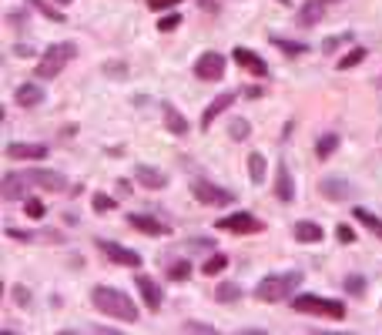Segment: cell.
<instances>
[{
	"label": "cell",
	"mask_w": 382,
	"mask_h": 335,
	"mask_svg": "<svg viewBox=\"0 0 382 335\" xmlns=\"http://www.w3.org/2000/svg\"><path fill=\"white\" fill-rule=\"evenodd\" d=\"M91 302L101 315H111L118 322H138V305H134L131 295H124L121 289H111V285H98L91 292Z\"/></svg>",
	"instance_id": "obj_1"
},
{
	"label": "cell",
	"mask_w": 382,
	"mask_h": 335,
	"mask_svg": "<svg viewBox=\"0 0 382 335\" xmlns=\"http://www.w3.org/2000/svg\"><path fill=\"white\" fill-rule=\"evenodd\" d=\"M302 272H285V275H268V279L258 282L255 289V299L258 302H285L288 295H295V289L302 285Z\"/></svg>",
	"instance_id": "obj_2"
},
{
	"label": "cell",
	"mask_w": 382,
	"mask_h": 335,
	"mask_svg": "<svg viewBox=\"0 0 382 335\" xmlns=\"http://www.w3.org/2000/svg\"><path fill=\"white\" fill-rule=\"evenodd\" d=\"M77 57V47L71 44V41H61V44H51L44 51V57L37 61V78L41 81H51V78H57L61 71H64L71 61Z\"/></svg>",
	"instance_id": "obj_3"
},
{
	"label": "cell",
	"mask_w": 382,
	"mask_h": 335,
	"mask_svg": "<svg viewBox=\"0 0 382 335\" xmlns=\"http://www.w3.org/2000/svg\"><path fill=\"white\" fill-rule=\"evenodd\" d=\"M292 309L306 315H322V319H332V322L346 319V305L336 299H322V295H295Z\"/></svg>",
	"instance_id": "obj_4"
},
{
	"label": "cell",
	"mask_w": 382,
	"mask_h": 335,
	"mask_svg": "<svg viewBox=\"0 0 382 335\" xmlns=\"http://www.w3.org/2000/svg\"><path fill=\"white\" fill-rule=\"evenodd\" d=\"M225 57L218 51H205V54L195 61V78L198 81H221L225 78Z\"/></svg>",
	"instance_id": "obj_5"
},
{
	"label": "cell",
	"mask_w": 382,
	"mask_h": 335,
	"mask_svg": "<svg viewBox=\"0 0 382 335\" xmlns=\"http://www.w3.org/2000/svg\"><path fill=\"white\" fill-rule=\"evenodd\" d=\"M215 228H221V232H235V234H255V232H262L265 225H262V218H255L251 212H238V215L221 218Z\"/></svg>",
	"instance_id": "obj_6"
},
{
	"label": "cell",
	"mask_w": 382,
	"mask_h": 335,
	"mask_svg": "<svg viewBox=\"0 0 382 335\" xmlns=\"http://www.w3.org/2000/svg\"><path fill=\"white\" fill-rule=\"evenodd\" d=\"M27 178H31V185H37V188H44V191H54V195L71 188L64 175L51 171V168H27Z\"/></svg>",
	"instance_id": "obj_7"
},
{
	"label": "cell",
	"mask_w": 382,
	"mask_h": 335,
	"mask_svg": "<svg viewBox=\"0 0 382 335\" xmlns=\"http://www.w3.org/2000/svg\"><path fill=\"white\" fill-rule=\"evenodd\" d=\"M98 252H101V255H108L111 262H118V265H128V268H141V262H144L138 252H131V248L118 245V242H104V238H98Z\"/></svg>",
	"instance_id": "obj_8"
},
{
	"label": "cell",
	"mask_w": 382,
	"mask_h": 335,
	"mask_svg": "<svg viewBox=\"0 0 382 335\" xmlns=\"http://www.w3.org/2000/svg\"><path fill=\"white\" fill-rule=\"evenodd\" d=\"M27 185H31L27 171H7L4 181H0V195H4V201H24L27 198Z\"/></svg>",
	"instance_id": "obj_9"
},
{
	"label": "cell",
	"mask_w": 382,
	"mask_h": 335,
	"mask_svg": "<svg viewBox=\"0 0 382 335\" xmlns=\"http://www.w3.org/2000/svg\"><path fill=\"white\" fill-rule=\"evenodd\" d=\"M191 195H195L201 205H231V201H235L231 191L218 188V185H208V181H195V185H191Z\"/></svg>",
	"instance_id": "obj_10"
},
{
	"label": "cell",
	"mask_w": 382,
	"mask_h": 335,
	"mask_svg": "<svg viewBox=\"0 0 382 335\" xmlns=\"http://www.w3.org/2000/svg\"><path fill=\"white\" fill-rule=\"evenodd\" d=\"M318 191H322V198H328V201H352L356 198V185L346 178H322Z\"/></svg>",
	"instance_id": "obj_11"
},
{
	"label": "cell",
	"mask_w": 382,
	"mask_h": 335,
	"mask_svg": "<svg viewBox=\"0 0 382 335\" xmlns=\"http://www.w3.org/2000/svg\"><path fill=\"white\" fill-rule=\"evenodd\" d=\"M231 54H235V64H238L241 71H248L251 78H268V64H265L255 51H248V47H235Z\"/></svg>",
	"instance_id": "obj_12"
},
{
	"label": "cell",
	"mask_w": 382,
	"mask_h": 335,
	"mask_svg": "<svg viewBox=\"0 0 382 335\" xmlns=\"http://www.w3.org/2000/svg\"><path fill=\"white\" fill-rule=\"evenodd\" d=\"M134 181H138L141 188H148V191L168 188V175L158 171V168H151V165H134Z\"/></svg>",
	"instance_id": "obj_13"
},
{
	"label": "cell",
	"mask_w": 382,
	"mask_h": 335,
	"mask_svg": "<svg viewBox=\"0 0 382 335\" xmlns=\"http://www.w3.org/2000/svg\"><path fill=\"white\" fill-rule=\"evenodd\" d=\"M134 285L141 292V302L148 312H158L161 309V289H158V282L148 279V275H134Z\"/></svg>",
	"instance_id": "obj_14"
},
{
	"label": "cell",
	"mask_w": 382,
	"mask_h": 335,
	"mask_svg": "<svg viewBox=\"0 0 382 335\" xmlns=\"http://www.w3.org/2000/svg\"><path fill=\"white\" fill-rule=\"evenodd\" d=\"M235 98H238L235 91H225V94H218V98H215V100H211V104L205 108V114H201V128L208 131V128L215 124V118H218V114H225L231 104H235Z\"/></svg>",
	"instance_id": "obj_15"
},
{
	"label": "cell",
	"mask_w": 382,
	"mask_h": 335,
	"mask_svg": "<svg viewBox=\"0 0 382 335\" xmlns=\"http://www.w3.org/2000/svg\"><path fill=\"white\" fill-rule=\"evenodd\" d=\"M322 17H326V0H306V4L298 7V14H295L298 27H316Z\"/></svg>",
	"instance_id": "obj_16"
},
{
	"label": "cell",
	"mask_w": 382,
	"mask_h": 335,
	"mask_svg": "<svg viewBox=\"0 0 382 335\" xmlns=\"http://www.w3.org/2000/svg\"><path fill=\"white\" fill-rule=\"evenodd\" d=\"M275 198L278 201L295 198V181H292V175H288V165H285V161L275 165Z\"/></svg>",
	"instance_id": "obj_17"
},
{
	"label": "cell",
	"mask_w": 382,
	"mask_h": 335,
	"mask_svg": "<svg viewBox=\"0 0 382 335\" xmlns=\"http://www.w3.org/2000/svg\"><path fill=\"white\" fill-rule=\"evenodd\" d=\"M161 118H164L168 134H175V138H185V134H188V118L178 111L175 104H161Z\"/></svg>",
	"instance_id": "obj_18"
},
{
	"label": "cell",
	"mask_w": 382,
	"mask_h": 335,
	"mask_svg": "<svg viewBox=\"0 0 382 335\" xmlns=\"http://www.w3.org/2000/svg\"><path fill=\"white\" fill-rule=\"evenodd\" d=\"M128 225L138 228V232H144V234H171V225L158 222L151 215H128Z\"/></svg>",
	"instance_id": "obj_19"
},
{
	"label": "cell",
	"mask_w": 382,
	"mask_h": 335,
	"mask_svg": "<svg viewBox=\"0 0 382 335\" xmlns=\"http://www.w3.org/2000/svg\"><path fill=\"white\" fill-rule=\"evenodd\" d=\"M14 100H17V108H37V104H44V88L41 84H21L14 91Z\"/></svg>",
	"instance_id": "obj_20"
},
{
	"label": "cell",
	"mask_w": 382,
	"mask_h": 335,
	"mask_svg": "<svg viewBox=\"0 0 382 335\" xmlns=\"http://www.w3.org/2000/svg\"><path fill=\"white\" fill-rule=\"evenodd\" d=\"M11 161H41L47 158V145H7Z\"/></svg>",
	"instance_id": "obj_21"
},
{
	"label": "cell",
	"mask_w": 382,
	"mask_h": 335,
	"mask_svg": "<svg viewBox=\"0 0 382 335\" xmlns=\"http://www.w3.org/2000/svg\"><path fill=\"white\" fill-rule=\"evenodd\" d=\"M292 234H295V242H302V245H316V242L326 238L322 225H316V222H295Z\"/></svg>",
	"instance_id": "obj_22"
},
{
	"label": "cell",
	"mask_w": 382,
	"mask_h": 335,
	"mask_svg": "<svg viewBox=\"0 0 382 335\" xmlns=\"http://www.w3.org/2000/svg\"><path fill=\"white\" fill-rule=\"evenodd\" d=\"M238 299H241V285H235V282H225V285L215 289V302H221V305H231Z\"/></svg>",
	"instance_id": "obj_23"
},
{
	"label": "cell",
	"mask_w": 382,
	"mask_h": 335,
	"mask_svg": "<svg viewBox=\"0 0 382 335\" xmlns=\"http://www.w3.org/2000/svg\"><path fill=\"white\" fill-rule=\"evenodd\" d=\"M248 178L255 181V185H262L265 181V155H258V151H251L248 155Z\"/></svg>",
	"instance_id": "obj_24"
},
{
	"label": "cell",
	"mask_w": 382,
	"mask_h": 335,
	"mask_svg": "<svg viewBox=\"0 0 382 335\" xmlns=\"http://www.w3.org/2000/svg\"><path fill=\"white\" fill-rule=\"evenodd\" d=\"M336 148H338V134H322V138H318V145H316L318 161L332 158V155H336Z\"/></svg>",
	"instance_id": "obj_25"
},
{
	"label": "cell",
	"mask_w": 382,
	"mask_h": 335,
	"mask_svg": "<svg viewBox=\"0 0 382 335\" xmlns=\"http://www.w3.org/2000/svg\"><path fill=\"white\" fill-rule=\"evenodd\" d=\"M352 215H356V222H359V225H366L372 234H379V238H382V222L372 212H366V208H352Z\"/></svg>",
	"instance_id": "obj_26"
},
{
	"label": "cell",
	"mask_w": 382,
	"mask_h": 335,
	"mask_svg": "<svg viewBox=\"0 0 382 335\" xmlns=\"http://www.w3.org/2000/svg\"><path fill=\"white\" fill-rule=\"evenodd\" d=\"M27 7H34V11H41L47 17V21H57V24H64V11H57V7H51V4H44V0H27Z\"/></svg>",
	"instance_id": "obj_27"
},
{
	"label": "cell",
	"mask_w": 382,
	"mask_h": 335,
	"mask_svg": "<svg viewBox=\"0 0 382 335\" xmlns=\"http://www.w3.org/2000/svg\"><path fill=\"white\" fill-rule=\"evenodd\" d=\"M366 54H369V51H366V47H352L349 54L346 57H338V71H349V67H356V64H362V61H366Z\"/></svg>",
	"instance_id": "obj_28"
},
{
	"label": "cell",
	"mask_w": 382,
	"mask_h": 335,
	"mask_svg": "<svg viewBox=\"0 0 382 335\" xmlns=\"http://www.w3.org/2000/svg\"><path fill=\"white\" fill-rule=\"evenodd\" d=\"M278 51H285V54H292V57H298V54H306L308 51V44H298V41H285V37H268Z\"/></svg>",
	"instance_id": "obj_29"
},
{
	"label": "cell",
	"mask_w": 382,
	"mask_h": 335,
	"mask_svg": "<svg viewBox=\"0 0 382 335\" xmlns=\"http://www.w3.org/2000/svg\"><path fill=\"white\" fill-rule=\"evenodd\" d=\"M228 134H231V141H245L251 134V124L245 121V118H231L228 121Z\"/></svg>",
	"instance_id": "obj_30"
},
{
	"label": "cell",
	"mask_w": 382,
	"mask_h": 335,
	"mask_svg": "<svg viewBox=\"0 0 382 335\" xmlns=\"http://www.w3.org/2000/svg\"><path fill=\"white\" fill-rule=\"evenodd\" d=\"M225 265H228V258H225V255H211L205 265H201V272H205L208 279H215V275H221V272H225Z\"/></svg>",
	"instance_id": "obj_31"
},
{
	"label": "cell",
	"mask_w": 382,
	"mask_h": 335,
	"mask_svg": "<svg viewBox=\"0 0 382 335\" xmlns=\"http://www.w3.org/2000/svg\"><path fill=\"white\" fill-rule=\"evenodd\" d=\"M188 275H191V265H188V262H175V265L168 268V279L171 282H185Z\"/></svg>",
	"instance_id": "obj_32"
},
{
	"label": "cell",
	"mask_w": 382,
	"mask_h": 335,
	"mask_svg": "<svg viewBox=\"0 0 382 335\" xmlns=\"http://www.w3.org/2000/svg\"><path fill=\"white\" fill-rule=\"evenodd\" d=\"M181 332H195V335H218L215 325H205V322H185L181 325Z\"/></svg>",
	"instance_id": "obj_33"
},
{
	"label": "cell",
	"mask_w": 382,
	"mask_h": 335,
	"mask_svg": "<svg viewBox=\"0 0 382 335\" xmlns=\"http://www.w3.org/2000/svg\"><path fill=\"white\" fill-rule=\"evenodd\" d=\"M24 212H27V218H44V201L24 198Z\"/></svg>",
	"instance_id": "obj_34"
},
{
	"label": "cell",
	"mask_w": 382,
	"mask_h": 335,
	"mask_svg": "<svg viewBox=\"0 0 382 335\" xmlns=\"http://www.w3.org/2000/svg\"><path fill=\"white\" fill-rule=\"evenodd\" d=\"M342 285H346V292H349V295H362V292H366V279H362V275H349Z\"/></svg>",
	"instance_id": "obj_35"
},
{
	"label": "cell",
	"mask_w": 382,
	"mask_h": 335,
	"mask_svg": "<svg viewBox=\"0 0 382 335\" xmlns=\"http://www.w3.org/2000/svg\"><path fill=\"white\" fill-rule=\"evenodd\" d=\"M91 205H94V212H111V208H114V198H111V195H94V198H91Z\"/></svg>",
	"instance_id": "obj_36"
},
{
	"label": "cell",
	"mask_w": 382,
	"mask_h": 335,
	"mask_svg": "<svg viewBox=\"0 0 382 335\" xmlns=\"http://www.w3.org/2000/svg\"><path fill=\"white\" fill-rule=\"evenodd\" d=\"M178 24H181V17H178V14H168V17H161V21H158V31H175Z\"/></svg>",
	"instance_id": "obj_37"
},
{
	"label": "cell",
	"mask_w": 382,
	"mask_h": 335,
	"mask_svg": "<svg viewBox=\"0 0 382 335\" xmlns=\"http://www.w3.org/2000/svg\"><path fill=\"white\" fill-rule=\"evenodd\" d=\"M336 234H338V242H342V245H352V242H356V232H352L349 225H338Z\"/></svg>",
	"instance_id": "obj_38"
},
{
	"label": "cell",
	"mask_w": 382,
	"mask_h": 335,
	"mask_svg": "<svg viewBox=\"0 0 382 335\" xmlns=\"http://www.w3.org/2000/svg\"><path fill=\"white\" fill-rule=\"evenodd\" d=\"M14 302H17V305H31V292L24 289V285H14Z\"/></svg>",
	"instance_id": "obj_39"
},
{
	"label": "cell",
	"mask_w": 382,
	"mask_h": 335,
	"mask_svg": "<svg viewBox=\"0 0 382 335\" xmlns=\"http://www.w3.org/2000/svg\"><path fill=\"white\" fill-rule=\"evenodd\" d=\"M7 238H17V242H34L37 234H34V232H21V228H7Z\"/></svg>",
	"instance_id": "obj_40"
},
{
	"label": "cell",
	"mask_w": 382,
	"mask_h": 335,
	"mask_svg": "<svg viewBox=\"0 0 382 335\" xmlns=\"http://www.w3.org/2000/svg\"><path fill=\"white\" fill-rule=\"evenodd\" d=\"M346 41H349V34H338V37H328L326 44H322V51L328 54V51H336V47H338V44H346Z\"/></svg>",
	"instance_id": "obj_41"
},
{
	"label": "cell",
	"mask_w": 382,
	"mask_h": 335,
	"mask_svg": "<svg viewBox=\"0 0 382 335\" xmlns=\"http://www.w3.org/2000/svg\"><path fill=\"white\" fill-rule=\"evenodd\" d=\"M175 4H181V0H148L151 11H168V7H175Z\"/></svg>",
	"instance_id": "obj_42"
},
{
	"label": "cell",
	"mask_w": 382,
	"mask_h": 335,
	"mask_svg": "<svg viewBox=\"0 0 382 335\" xmlns=\"http://www.w3.org/2000/svg\"><path fill=\"white\" fill-rule=\"evenodd\" d=\"M124 71H128L124 64H104V74H111V78H124Z\"/></svg>",
	"instance_id": "obj_43"
},
{
	"label": "cell",
	"mask_w": 382,
	"mask_h": 335,
	"mask_svg": "<svg viewBox=\"0 0 382 335\" xmlns=\"http://www.w3.org/2000/svg\"><path fill=\"white\" fill-rule=\"evenodd\" d=\"M191 248H211V242L208 238H191Z\"/></svg>",
	"instance_id": "obj_44"
},
{
	"label": "cell",
	"mask_w": 382,
	"mask_h": 335,
	"mask_svg": "<svg viewBox=\"0 0 382 335\" xmlns=\"http://www.w3.org/2000/svg\"><path fill=\"white\" fill-rule=\"evenodd\" d=\"M376 88H382V74H379V78H376Z\"/></svg>",
	"instance_id": "obj_45"
},
{
	"label": "cell",
	"mask_w": 382,
	"mask_h": 335,
	"mask_svg": "<svg viewBox=\"0 0 382 335\" xmlns=\"http://www.w3.org/2000/svg\"><path fill=\"white\" fill-rule=\"evenodd\" d=\"M61 4H71V0H61Z\"/></svg>",
	"instance_id": "obj_46"
}]
</instances>
